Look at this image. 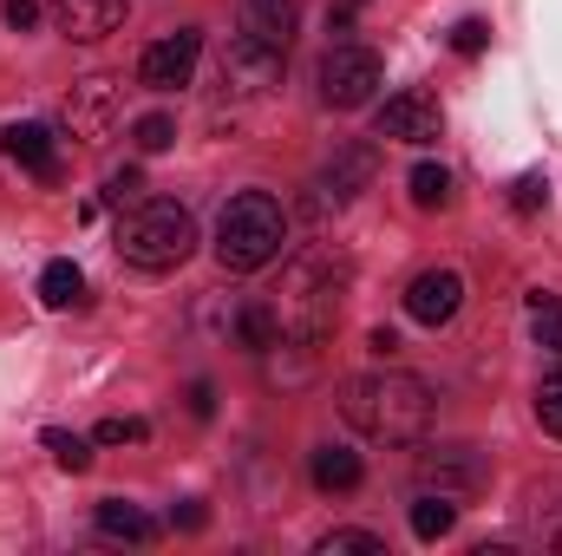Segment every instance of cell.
I'll use <instances>...</instances> for the list:
<instances>
[{
	"label": "cell",
	"mask_w": 562,
	"mask_h": 556,
	"mask_svg": "<svg viewBox=\"0 0 562 556\" xmlns=\"http://www.w3.org/2000/svg\"><path fill=\"white\" fill-rule=\"evenodd\" d=\"M431 387L419 374H400V367H373V374H353L340 380V419L360 432V438H380V445H419L431 432Z\"/></svg>",
	"instance_id": "obj_1"
},
{
	"label": "cell",
	"mask_w": 562,
	"mask_h": 556,
	"mask_svg": "<svg viewBox=\"0 0 562 556\" xmlns=\"http://www.w3.org/2000/svg\"><path fill=\"white\" fill-rule=\"evenodd\" d=\"M347 281H353V269H347V256L340 249H301L294 263H288V276H281V341H327L334 334V321H340V301H347Z\"/></svg>",
	"instance_id": "obj_2"
},
{
	"label": "cell",
	"mask_w": 562,
	"mask_h": 556,
	"mask_svg": "<svg viewBox=\"0 0 562 556\" xmlns=\"http://www.w3.org/2000/svg\"><path fill=\"white\" fill-rule=\"evenodd\" d=\"M196 249V216L170 197H138L125 216H119V256L138 269V276H164V269H183Z\"/></svg>",
	"instance_id": "obj_3"
},
{
	"label": "cell",
	"mask_w": 562,
	"mask_h": 556,
	"mask_svg": "<svg viewBox=\"0 0 562 556\" xmlns=\"http://www.w3.org/2000/svg\"><path fill=\"white\" fill-rule=\"evenodd\" d=\"M281 243H288V216H281V203L269 190H243V197L223 203V216H216V263L229 276L269 269L281 256Z\"/></svg>",
	"instance_id": "obj_4"
},
{
	"label": "cell",
	"mask_w": 562,
	"mask_h": 556,
	"mask_svg": "<svg viewBox=\"0 0 562 556\" xmlns=\"http://www.w3.org/2000/svg\"><path fill=\"white\" fill-rule=\"evenodd\" d=\"M281 59L276 46H262V40H249V33H229V46H223V59H216V86H223V99L229 105H256V99H269L281 86Z\"/></svg>",
	"instance_id": "obj_5"
},
{
	"label": "cell",
	"mask_w": 562,
	"mask_h": 556,
	"mask_svg": "<svg viewBox=\"0 0 562 556\" xmlns=\"http://www.w3.org/2000/svg\"><path fill=\"white\" fill-rule=\"evenodd\" d=\"M373 92H380V53L373 46H353V40L327 46V59H321V99L334 112H360Z\"/></svg>",
	"instance_id": "obj_6"
},
{
	"label": "cell",
	"mask_w": 562,
	"mask_h": 556,
	"mask_svg": "<svg viewBox=\"0 0 562 556\" xmlns=\"http://www.w3.org/2000/svg\"><path fill=\"white\" fill-rule=\"evenodd\" d=\"M119 105H125L119 79L92 73V79H79V86L66 92V105H59V125H66V138L99 144V138H112V125H119Z\"/></svg>",
	"instance_id": "obj_7"
},
{
	"label": "cell",
	"mask_w": 562,
	"mask_h": 556,
	"mask_svg": "<svg viewBox=\"0 0 562 556\" xmlns=\"http://www.w3.org/2000/svg\"><path fill=\"white\" fill-rule=\"evenodd\" d=\"M196 59H203V33H196V26H177V33H164V40L138 59V86H150V92H177V86H190Z\"/></svg>",
	"instance_id": "obj_8"
},
{
	"label": "cell",
	"mask_w": 562,
	"mask_h": 556,
	"mask_svg": "<svg viewBox=\"0 0 562 556\" xmlns=\"http://www.w3.org/2000/svg\"><path fill=\"white\" fill-rule=\"evenodd\" d=\"M373 177H380V151H373L367 138H353V144H340V151L321 164L314 190H321V203H353Z\"/></svg>",
	"instance_id": "obj_9"
},
{
	"label": "cell",
	"mask_w": 562,
	"mask_h": 556,
	"mask_svg": "<svg viewBox=\"0 0 562 556\" xmlns=\"http://www.w3.org/2000/svg\"><path fill=\"white\" fill-rule=\"evenodd\" d=\"M445 132V112H438V99L419 92V86H406V92H393L386 105H380V138H400V144H431Z\"/></svg>",
	"instance_id": "obj_10"
},
{
	"label": "cell",
	"mask_w": 562,
	"mask_h": 556,
	"mask_svg": "<svg viewBox=\"0 0 562 556\" xmlns=\"http://www.w3.org/2000/svg\"><path fill=\"white\" fill-rule=\"evenodd\" d=\"M458 301H464V276L458 269H425V276L406 281V314L419 327H445L458 314Z\"/></svg>",
	"instance_id": "obj_11"
},
{
	"label": "cell",
	"mask_w": 562,
	"mask_h": 556,
	"mask_svg": "<svg viewBox=\"0 0 562 556\" xmlns=\"http://www.w3.org/2000/svg\"><path fill=\"white\" fill-rule=\"evenodd\" d=\"M419 478L438 491H477L491 478V465L477 445H431V452H419Z\"/></svg>",
	"instance_id": "obj_12"
},
{
	"label": "cell",
	"mask_w": 562,
	"mask_h": 556,
	"mask_svg": "<svg viewBox=\"0 0 562 556\" xmlns=\"http://www.w3.org/2000/svg\"><path fill=\"white\" fill-rule=\"evenodd\" d=\"M53 20H59V33L66 40H105V33H119V20H125V0H53Z\"/></svg>",
	"instance_id": "obj_13"
},
{
	"label": "cell",
	"mask_w": 562,
	"mask_h": 556,
	"mask_svg": "<svg viewBox=\"0 0 562 556\" xmlns=\"http://www.w3.org/2000/svg\"><path fill=\"white\" fill-rule=\"evenodd\" d=\"M0 144H7V157H13L20 170H33V177H46V184L59 177V151H53V132H46V125H33V119H26V125H7Z\"/></svg>",
	"instance_id": "obj_14"
},
{
	"label": "cell",
	"mask_w": 562,
	"mask_h": 556,
	"mask_svg": "<svg viewBox=\"0 0 562 556\" xmlns=\"http://www.w3.org/2000/svg\"><path fill=\"white\" fill-rule=\"evenodd\" d=\"M243 33L262 40V46H276V53H288V40H294V0H243Z\"/></svg>",
	"instance_id": "obj_15"
},
{
	"label": "cell",
	"mask_w": 562,
	"mask_h": 556,
	"mask_svg": "<svg viewBox=\"0 0 562 556\" xmlns=\"http://www.w3.org/2000/svg\"><path fill=\"white\" fill-rule=\"evenodd\" d=\"M307 478H314L321 491H353V485L367 478V465H360V452H347V445H314V452H307Z\"/></svg>",
	"instance_id": "obj_16"
},
{
	"label": "cell",
	"mask_w": 562,
	"mask_h": 556,
	"mask_svg": "<svg viewBox=\"0 0 562 556\" xmlns=\"http://www.w3.org/2000/svg\"><path fill=\"white\" fill-rule=\"evenodd\" d=\"M99 537H112V544H150V537H157V524L144 518L138 504L105 498V504H99Z\"/></svg>",
	"instance_id": "obj_17"
},
{
	"label": "cell",
	"mask_w": 562,
	"mask_h": 556,
	"mask_svg": "<svg viewBox=\"0 0 562 556\" xmlns=\"http://www.w3.org/2000/svg\"><path fill=\"white\" fill-rule=\"evenodd\" d=\"M236 347H249V354H269V347H281L276 301H249V308L236 314Z\"/></svg>",
	"instance_id": "obj_18"
},
{
	"label": "cell",
	"mask_w": 562,
	"mask_h": 556,
	"mask_svg": "<svg viewBox=\"0 0 562 556\" xmlns=\"http://www.w3.org/2000/svg\"><path fill=\"white\" fill-rule=\"evenodd\" d=\"M451 524H458V504H451V491H425L419 504H413V537H419V544L451 537Z\"/></svg>",
	"instance_id": "obj_19"
},
{
	"label": "cell",
	"mask_w": 562,
	"mask_h": 556,
	"mask_svg": "<svg viewBox=\"0 0 562 556\" xmlns=\"http://www.w3.org/2000/svg\"><path fill=\"white\" fill-rule=\"evenodd\" d=\"M40 301H46V308H79V301H86L79 263H46V269H40Z\"/></svg>",
	"instance_id": "obj_20"
},
{
	"label": "cell",
	"mask_w": 562,
	"mask_h": 556,
	"mask_svg": "<svg viewBox=\"0 0 562 556\" xmlns=\"http://www.w3.org/2000/svg\"><path fill=\"white\" fill-rule=\"evenodd\" d=\"M406 184H413V203H419V210H445V203H451V170H445V164H413Z\"/></svg>",
	"instance_id": "obj_21"
},
{
	"label": "cell",
	"mask_w": 562,
	"mask_h": 556,
	"mask_svg": "<svg viewBox=\"0 0 562 556\" xmlns=\"http://www.w3.org/2000/svg\"><path fill=\"white\" fill-rule=\"evenodd\" d=\"M314 551L321 556H386V537L380 531H327Z\"/></svg>",
	"instance_id": "obj_22"
},
{
	"label": "cell",
	"mask_w": 562,
	"mask_h": 556,
	"mask_svg": "<svg viewBox=\"0 0 562 556\" xmlns=\"http://www.w3.org/2000/svg\"><path fill=\"white\" fill-rule=\"evenodd\" d=\"M530 327H537V347L562 354V294H530Z\"/></svg>",
	"instance_id": "obj_23"
},
{
	"label": "cell",
	"mask_w": 562,
	"mask_h": 556,
	"mask_svg": "<svg viewBox=\"0 0 562 556\" xmlns=\"http://www.w3.org/2000/svg\"><path fill=\"white\" fill-rule=\"evenodd\" d=\"M46 452H53V465H59V471H86V465H92V445H86L79 432H59V425L46 432Z\"/></svg>",
	"instance_id": "obj_24"
},
{
	"label": "cell",
	"mask_w": 562,
	"mask_h": 556,
	"mask_svg": "<svg viewBox=\"0 0 562 556\" xmlns=\"http://www.w3.org/2000/svg\"><path fill=\"white\" fill-rule=\"evenodd\" d=\"M543 203H550V177H543V170H524V177L510 184V210H517V216H537Z\"/></svg>",
	"instance_id": "obj_25"
},
{
	"label": "cell",
	"mask_w": 562,
	"mask_h": 556,
	"mask_svg": "<svg viewBox=\"0 0 562 556\" xmlns=\"http://www.w3.org/2000/svg\"><path fill=\"white\" fill-rule=\"evenodd\" d=\"M132 138H138V151H170V144H177V119H164V112H144L138 125H132Z\"/></svg>",
	"instance_id": "obj_26"
},
{
	"label": "cell",
	"mask_w": 562,
	"mask_h": 556,
	"mask_svg": "<svg viewBox=\"0 0 562 556\" xmlns=\"http://www.w3.org/2000/svg\"><path fill=\"white\" fill-rule=\"evenodd\" d=\"M537 425H543L550 438H562V374H550V380L537 387Z\"/></svg>",
	"instance_id": "obj_27"
},
{
	"label": "cell",
	"mask_w": 562,
	"mask_h": 556,
	"mask_svg": "<svg viewBox=\"0 0 562 556\" xmlns=\"http://www.w3.org/2000/svg\"><path fill=\"white\" fill-rule=\"evenodd\" d=\"M92 438H99V445H144V438H150V425H144V419H125V413H119V419H105Z\"/></svg>",
	"instance_id": "obj_28"
},
{
	"label": "cell",
	"mask_w": 562,
	"mask_h": 556,
	"mask_svg": "<svg viewBox=\"0 0 562 556\" xmlns=\"http://www.w3.org/2000/svg\"><path fill=\"white\" fill-rule=\"evenodd\" d=\"M445 40H451V53H464V59H477V53L491 46V26H484V20H458V26H451Z\"/></svg>",
	"instance_id": "obj_29"
},
{
	"label": "cell",
	"mask_w": 562,
	"mask_h": 556,
	"mask_svg": "<svg viewBox=\"0 0 562 556\" xmlns=\"http://www.w3.org/2000/svg\"><path fill=\"white\" fill-rule=\"evenodd\" d=\"M138 197H144V177H138V170H112V177H105V203H119V210H132Z\"/></svg>",
	"instance_id": "obj_30"
},
{
	"label": "cell",
	"mask_w": 562,
	"mask_h": 556,
	"mask_svg": "<svg viewBox=\"0 0 562 556\" xmlns=\"http://www.w3.org/2000/svg\"><path fill=\"white\" fill-rule=\"evenodd\" d=\"M0 13H7V26H13V33H26V26L40 20V0H0Z\"/></svg>",
	"instance_id": "obj_31"
},
{
	"label": "cell",
	"mask_w": 562,
	"mask_h": 556,
	"mask_svg": "<svg viewBox=\"0 0 562 556\" xmlns=\"http://www.w3.org/2000/svg\"><path fill=\"white\" fill-rule=\"evenodd\" d=\"M170 524H177V531H203V524H210V511H203L196 498H183V504L170 511Z\"/></svg>",
	"instance_id": "obj_32"
},
{
	"label": "cell",
	"mask_w": 562,
	"mask_h": 556,
	"mask_svg": "<svg viewBox=\"0 0 562 556\" xmlns=\"http://www.w3.org/2000/svg\"><path fill=\"white\" fill-rule=\"evenodd\" d=\"M190 413H196V419L216 413V393H210V380H196V387H190Z\"/></svg>",
	"instance_id": "obj_33"
},
{
	"label": "cell",
	"mask_w": 562,
	"mask_h": 556,
	"mask_svg": "<svg viewBox=\"0 0 562 556\" xmlns=\"http://www.w3.org/2000/svg\"><path fill=\"white\" fill-rule=\"evenodd\" d=\"M373 354L393 360V354H400V334H393V327H373Z\"/></svg>",
	"instance_id": "obj_34"
},
{
	"label": "cell",
	"mask_w": 562,
	"mask_h": 556,
	"mask_svg": "<svg viewBox=\"0 0 562 556\" xmlns=\"http://www.w3.org/2000/svg\"><path fill=\"white\" fill-rule=\"evenodd\" d=\"M557 551H562V537H557Z\"/></svg>",
	"instance_id": "obj_35"
}]
</instances>
